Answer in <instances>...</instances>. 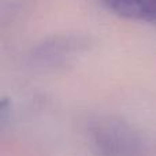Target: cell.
Listing matches in <instances>:
<instances>
[{
  "label": "cell",
  "instance_id": "6da1fadb",
  "mask_svg": "<svg viewBox=\"0 0 156 156\" xmlns=\"http://www.w3.org/2000/svg\"><path fill=\"white\" fill-rule=\"evenodd\" d=\"M105 3L119 16L156 23V0H105Z\"/></svg>",
  "mask_w": 156,
  "mask_h": 156
},
{
  "label": "cell",
  "instance_id": "7a4b0ae2",
  "mask_svg": "<svg viewBox=\"0 0 156 156\" xmlns=\"http://www.w3.org/2000/svg\"><path fill=\"white\" fill-rule=\"evenodd\" d=\"M96 143L105 154L112 156L125 155L133 148V141L118 126H104L99 129L96 133Z\"/></svg>",
  "mask_w": 156,
  "mask_h": 156
}]
</instances>
